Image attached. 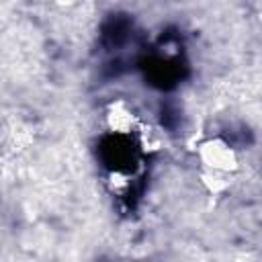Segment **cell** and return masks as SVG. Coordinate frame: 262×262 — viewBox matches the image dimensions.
<instances>
[{"instance_id": "cell-1", "label": "cell", "mask_w": 262, "mask_h": 262, "mask_svg": "<svg viewBox=\"0 0 262 262\" xmlns=\"http://www.w3.org/2000/svg\"><path fill=\"white\" fill-rule=\"evenodd\" d=\"M194 154L199 162L201 186L211 196H221L231 190L242 168V160L235 145L221 135H211L196 143Z\"/></svg>"}, {"instance_id": "cell-2", "label": "cell", "mask_w": 262, "mask_h": 262, "mask_svg": "<svg viewBox=\"0 0 262 262\" xmlns=\"http://www.w3.org/2000/svg\"><path fill=\"white\" fill-rule=\"evenodd\" d=\"M102 123L108 133H113L117 137H127L137 131L139 115L125 98H113L106 102V106L102 111Z\"/></svg>"}]
</instances>
